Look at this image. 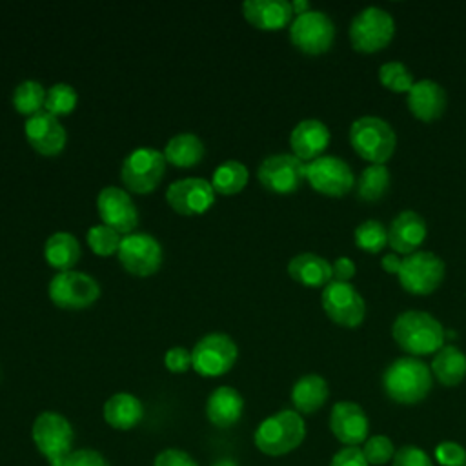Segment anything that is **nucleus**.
<instances>
[{
  "label": "nucleus",
  "mask_w": 466,
  "mask_h": 466,
  "mask_svg": "<svg viewBox=\"0 0 466 466\" xmlns=\"http://www.w3.org/2000/svg\"><path fill=\"white\" fill-rule=\"evenodd\" d=\"M431 384V370L415 357H400L393 360L382 375L386 395L399 404H417L424 400Z\"/></svg>",
  "instance_id": "1"
},
{
  "label": "nucleus",
  "mask_w": 466,
  "mask_h": 466,
  "mask_svg": "<svg viewBox=\"0 0 466 466\" xmlns=\"http://www.w3.org/2000/svg\"><path fill=\"white\" fill-rule=\"evenodd\" d=\"M393 340L410 355L437 353L444 346V328L430 313L410 309L400 313L391 326Z\"/></svg>",
  "instance_id": "2"
},
{
  "label": "nucleus",
  "mask_w": 466,
  "mask_h": 466,
  "mask_svg": "<svg viewBox=\"0 0 466 466\" xmlns=\"http://www.w3.org/2000/svg\"><path fill=\"white\" fill-rule=\"evenodd\" d=\"M304 437L306 424L302 415L295 410H280L258 424L253 441L264 455L280 457L299 448Z\"/></svg>",
  "instance_id": "3"
},
{
  "label": "nucleus",
  "mask_w": 466,
  "mask_h": 466,
  "mask_svg": "<svg viewBox=\"0 0 466 466\" xmlns=\"http://www.w3.org/2000/svg\"><path fill=\"white\" fill-rule=\"evenodd\" d=\"M31 439L49 466H64L67 455L73 451L75 431L62 413L42 411L33 420Z\"/></svg>",
  "instance_id": "4"
},
{
  "label": "nucleus",
  "mask_w": 466,
  "mask_h": 466,
  "mask_svg": "<svg viewBox=\"0 0 466 466\" xmlns=\"http://www.w3.org/2000/svg\"><path fill=\"white\" fill-rule=\"evenodd\" d=\"M350 142L357 155L371 164H386L397 147L393 127L375 115L357 118L350 127Z\"/></svg>",
  "instance_id": "5"
},
{
  "label": "nucleus",
  "mask_w": 466,
  "mask_h": 466,
  "mask_svg": "<svg viewBox=\"0 0 466 466\" xmlns=\"http://www.w3.org/2000/svg\"><path fill=\"white\" fill-rule=\"evenodd\" d=\"M395 35L393 16L380 7H366L359 11L350 24L351 46L360 53H375L384 49Z\"/></svg>",
  "instance_id": "6"
},
{
  "label": "nucleus",
  "mask_w": 466,
  "mask_h": 466,
  "mask_svg": "<svg viewBox=\"0 0 466 466\" xmlns=\"http://www.w3.org/2000/svg\"><path fill=\"white\" fill-rule=\"evenodd\" d=\"M237 355V344L229 335L206 333L191 350V368L202 377H218L233 368Z\"/></svg>",
  "instance_id": "7"
},
{
  "label": "nucleus",
  "mask_w": 466,
  "mask_h": 466,
  "mask_svg": "<svg viewBox=\"0 0 466 466\" xmlns=\"http://www.w3.org/2000/svg\"><path fill=\"white\" fill-rule=\"evenodd\" d=\"M446 266L441 257L431 251H415L400 262L399 282L413 295H430L444 280Z\"/></svg>",
  "instance_id": "8"
},
{
  "label": "nucleus",
  "mask_w": 466,
  "mask_h": 466,
  "mask_svg": "<svg viewBox=\"0 0 466 466\" xmlns=\"http://www.w3.org/2000/svg\"><path fill=\"white\" fill-rule=\"evenodd\" d=\"M166 169V157L158 149L138 147L131 151L120 169V178L124 186L135 193L153 191Z\"/></svg>",
  "instance_id": "9"
},
{
  "label": "nucleus",
  "mask_w": 466,
  "mask_h": 466,
  "mask_svg": "<svg viewBox=\"0 0 466 466\" xmlns=\"http://www.w3.org/2000/svg\"><path fill=\"white\" fill-rule=\"evenodd\" d=\"M49 299L64 309H82L91 306L98 295V282L84 271H60L47 286Z\"/></svg>",
  "instance_id": "10"
},
{
  "label": "nucleus",
  "mask_w": 466,
  "mask_h": 466,
  "mask_svg": "<svg viewBox=\"0 0 466 466\" xmlns=\"http://www.w3.org/2000/svg\"><path fill=\"white\" fill-rule=\"evenodd\" d=\"M289 38L297 49L308 55L326 53L335 38V25L322 11H308L293 18Z\"/></svg>",
  "instance_id": "11"
},
{
  "label": "nucleus",
  "mask_w": 466,
  "mask_h": 466,
  "mask_svg": "<svg viewBox=\"0 0 466 466\" xmlns=\"http://www.w3.org/2000/svg\"><path fill=\"white\" fill-rule=\"evenodd\" d=\"M326 315L339 326L357 328L366 315V302L350 282L331 280L320 295Z\"/></svg>",
  "instance_id": "12"
},
{
  "label": "nucleus",
  "mask_w": 466,
  "mask_h": 466,
  "mask_svg": "<svg viewBox=\"0 0 466 466\" xmlns=\"http://www.w3.org/2000/svg\"><path fill=\"white\" fill-rule=\"evenodd\" d=\"M306 180L315 191L328 197H342L355 184L351 167L333 155H322L306 162Z\"/></svg>",
  "instance_id": "13"
},
{
  "label": "nucleus",
  "mask_w": 466,
  "mask_h": 466,
  "mask_svg": "<svg viewBox=\"0 0 466 466\" xmlns=\"http://www.w3.org/2000/svg\"><path fill=\"white\" fill-rule=\"evenodd\" d=\"M260 184L273 193H293L306 180V162L293 153L269 155L258 166Z\"/></svg>",
  "instance_id": "14"
},
{
  "label": "nucleus",
  "mask_w": 466,
  "mask_h": 466,
  "mask_svg": "<svg viewBox=\"0 0 466 466\" xmlns=\"http://www.w3.org/2000/svg\"><path fill=\"white\" fill-rule=\"evenodd\" d=\"M120 264L133 275L147 277L162 264V248L147 233H129L122 238L116 251Z\"/></svg>",
  "instance_id": "15"
},
{
  "label": "nucleus",
  "mask_w": 466,
  "mask_h": 466,
  "mask_svg": "<svg viewBox=\"0 0 466 466\" xmlns=\"http://www.w3.org/2000/svg\"><path fill=\"white\" fill-rule=\"evenodd\" d=\"M166 200L175 211L182 215H198L213 204L215 189L206 178L187 177L169 184Z\"/></svg>",
  "instance_id": "16"
},
{
  "label": "nucleus",
  "mask_w": 466,
  "mask_h": 466,
  "mask_svg": "<svg viewBox=\"0 0 466 466\" xmlns=\"http://www.w3.org/2000/svg\"><path fill=\"white\" fill-rule=\"evenodd\" d=\"M96 209L104 224L118 233L133 231L138 222V213L131 197L127 195V191L116 186H107L100 189L96 197Z\"/></svg>",
  "instance_id": "17"
},
{
  "label": "nucleus",
  "mask_w": 466,
  "mask_h": 466,
  "mask_svg": "<svg viewBox=\"0 0 466 466\" xmlns=\"http://www.w3.org/2000/svg\"><path fill=\"white\" fill-rule=\"evenodd\" d=\"M329 430L346 446L362 444L370 431L368 415L357 402L340 400L331 408Z\"/></svg>",
  "instance_id": "18"
},
{
  "label": "nucleus",
  "mask_w": 466,
  "mask_h": 466,
  "mask_svg": "<svg viewBox=\"0 0 466 466\" xmlns=\"http://www.w3.org/2000/svg\"><path fill=\"white\" fill-rule=\"evenodd\" d=\"M25 138L42 155H56L66 146V129L55 115L42 109L25 120Z\"/></svg>",
  "instance_id": "19"
},
{
  "label": "nucleus",
  "mask_w": 466,
  "mask_h": 466,
  "mask_svg": "<svg viewBox=\"0 0 466 466\" xmlns=\"http://www.w3.org/2000/svg\"><path fill=\"white\" fill-rule=\"evenodd\" d=\"M428 233L426 220L417 211H400L388 228V244L402 255H411L424 242Z\"/></svg>",
  "instance_id": "20"
},
{
  "label": "nucleus",
  "mask_w": 466,
  "mask_h": 466,
  "mask_svg": "<svg viewBox=\"0 0 466 466\" xmlns=\"http://www.w3.org/2000/svg\"><path fill=\"white\" fill-rule=\"evenodd\" d=\"M328 144H329V129L324 122L317 118L300 120L289 135V146L293 149V155L302 162L304 160L311 162L322 157Z\"/></svg>",
  "instance_id": "21"
},
{
  "label": "nucleus",
  "mask_w": 466,
  "mask_h": 466,
  "mask_svg": "<svg viewBox=\"0 0 466 466\" xmlns=\"http://www.w3.org/2000/svg\"><path fill=\"white\" fill-rule=\"evenodd\" d=\"M408 109L422 122H433L442 116L446 109V91L433 80H419L408 93Z\"/></svg>",
  "instance_id": "22"
},
{
  "label": "nucleus",
  "mask_w": 466,
  "mask_h": 466,
  "mask_svg": "<svg viewBox=\"0 0 466 466\" xmlns=\"http://www.w3.org/2000/svg\"><path fill=\"white\" fill-rule=\"evenodd\" d=\"M242 13L249 24L264 31H275L289 24L293 16L291 4L286 0H246Z\"/></svg>",
  "instance_id": "23"
},
{
  "label": "nucleus",
  "mask_w": 466,
  "mask_h": 466,
  "mask_svg": "<svg viewBox=\"0 0 466 466\" xmlns=\"http://www.w3.org/2000/svg\"><path fill=\"white\" fill-rule=\"evenodd\" d=\"M244 410L242 395L231 386L215 388L206 400V417L217 428L233 426Z\"/></svg>",
  "instance_id": "24"
},
{
  "label": "nucleus",
  "mask_w": 466,
  "mask_h": 466,
  "mask_svg": "<svg viewBox=\"0 0 466 466\" xmlns=\"http://www.w3.org/2000/svg\"><path fill=\"white\" fill-rule=\"evenodd\" d=\"M104 413V420L120 431L131 430L135 428L144 415V406L140 402L138 397H135L133 393L127 391H120L111 395L102 408Z\"/></svg>",
  "instance_id": "25"
},
{
  "label": "nucleus",
  "mask_w": 466,
  "mask_h": 466,
  "mask_svg": "<svg viewBox=\"0 0 466 466\" xmlns=\"http://www.w3.org/2000/svg\"><path fill=\"white\" fill-rule=\"evenodd\" d=\"M288 273L293 280L308 288L328 286L333 280L331 264L315 253H300L295 255L288 262Z\"/></svg>",
  "instance_id": "26"
},
{
  "label": "nucleus",
  "mask_w": 466,
  "mask_h": 466,
  "mask_svg": "<svg viewBox=\"0 0 466 466\" xmlns=\"http://www.w3.org/2000/svg\"><path fill=\"white\" fill-rule=\"evenodd\" d=\"M328 382L317 373L302 375L291 388V402L295 406V411L304 415L315 413L319 408H322L328 400Z\"/></svg>",
  "instance_id": "27"
},
{
  "label": "nucleus",
  "mask_w": 466,
  "mask_h": 466,
  "mask_svg": "<svg viewBox=\"0 0 466 466\" xmlns=\"http://www.w3.org/2000/svg\"><path fill=\"white\" fill-rule=\"evenodd\" d=\"M431 375L444 386H457L466 377V355L457 346H442L431 362Z\"/></svg>",
  "instance_id": "28"
},
{
  "label": "nucleus",
  "mask_w": 466,
  "mask_h": 466,
  "mask_svg": "<svg viewBox=\"0 0 466 466\" xmlns=\"http://www.w3.org/2000/svg\"><path fill=\"white\" fill-rule=\"evenodd\" d=\"M44 255L49 266L60 271H69L80 258V244L75 235L67 231H56L46 240Z\"/></svg>",
  "instance_id": "29"
},
{
  "label": "nucleus",
  "mask_w": 466,
  "mask_h": 466,
  "mask_svg": "<svg viewBox=\"0 0 466 466\" xmlns=\"http://www.w3.org/2000/svg\"><path fill=\"white\" fill-rule=\"evenodd\" d=\"M162 153L166 157V162L178 167H189L202 160L204 144L193 133H178L167 140Z\"/></svg>",
  "instance_id": "30"
},
{
  "label": "nucleus",
  "mask_w": 466,
  "mask_h": 466,
  "mask_svg": "<svg viewBox=\"0 0 466 466\" xmlns=\"http://www.w3.org/2000/svg\"><path fill=\"white\" fill-rule=\"evenodd\" d=\"M390 187V171L384 164H370L357 180V195L366 202L382 198Z\"/></svg>",
  "instance_id": "31"
},
{
  "label": "nucleus",
  "mask_w": 466,
  "mask_h": 466,
  "mask_svg": "<svg viewBox=\"0 0 466 466\" xmlns=\"http://www.w3.org/2000/svg\"><path fill=\"white\" fill-rule=\"evenodd\" d=\"M248 167L238 160H226L222 162L211 178V186L215 191L222 195H233L244 189L248 184Z\"/></svg>",
  "instance_id": "32"
},
{
  "label": "nucleus",
  "mask_w": 466,
  "mask_h": 466,
  "mask_svg": "<svg viewBox=\"0 0 466 466\" xmlns=\"http://www.w3.org/2000/svg\"><path fill=\"white\" fill-rule=\"evenodd\" d=\"M46 102V89L36 80H24L13 91V104L22 115H35L42 111Z\"/></svg>",
  "instance_id": "33"
},
{
  "label": "nucleus",
  "mask_w": 466,
  "mask_h": 466,
  "mask_svg": "<svg viewBox=\"0 0 466 466\" xmlns=\"http://www.w3.org/2000/svg\"><path fill=\"white\" fill-rule=\"evenodd\" d=\"M355 244L368 253H379L388 244V229L379 220H364L355 229Z\"/></svg>",
  "instance_id": "34"
},
{
  "label": "nucleus",
  "mask_w": 466,
  "mask_h": 466,
  "mask_svg": "<svg viewBox=\"0 0 466 466\" xmlns=\"http://www.w3.org/2000/svg\"><path fill=\"white\" fill-rule=\"evenodd\" d=\"M380 84L393 93H410L415 80L411 71L402 62H386L379 67Z\"/></svg>",
  "instance_id": "35"
},
{
  "label": "nucleus",
  "mask_w": 466,
  "mask_h": 466,
  "mask_svg": "<svg viewBox=\"0 0 466 466\" xmlns=\"http://www.w3.org/2000/svg\"><path fill=\"white\" fill-rule=\"evenodd\" d=\"M78 100V95L75 91V87L71 84L66 82H58L55 86H51L46 91V102H44V109L49 111L51 115H66L69 111L75 109Z\"/></svg>",
  "instance_id": "36"
},
{
  "label": "nucleus",
  "mask_w": 466,
  "mask_h": 466,
  "mask_svg": "<svg viewBox=\"0 0 466 466\" xmlns=\"http://www.w3.org/2000/svg\"><path fill=\"white\" fill-rule=\"evenodd\" d=\"M120 242H122V237L118 231H115L113 228L106 226V224H98V226H93L89 228L87 231V244L89 248L96 253V255H111V253H116L118 248H120Z\"/></svg>",
  "instance_id": "37"
},
{
  "label": "nucleus",
  "mask_w": 466,
  "mask_h": 466,
  "mask_svg": "<svg viewBox=\"0 0 466 466\" xmlns=\"http://www.w3.org/2000/svg\"><path fill=\"white\" fill-rule=\"evenodd\" d=\"M362 453L368 461V464H386L390 461H393L395 455V446L391 442L390 437L386 435H373L370 439H366Z\"/></svg>",
  "instance_id": "38"
},
{
  "label": "nucleus",
  "mask_w": 466,
  "mask_h": 466,
  "mask_svg": "<svg viewBox=\"0 0 466 466\" xmlns=\"http://www.w3.org/2000/svg\"><path fill=\"white\" fill-rule=\"evenodd\" d=\"M435 459L442 466H466V450L453 441H444L435 448Z\"/></svg>",
  "instance_id": "39"
},
{
  "label": "nucleus",
  "mask_w": 466,
  "mask_h": 466,
  "mask_svg": "<svg viewBox=\"0 0 466 466\" xmlns=\"http://www.w3.org/2000/svg\"><path fill=\"white\" fill-rule=\"evenodd\" d=\"M393 466H433V462L426 451L413 444H406L395 451Z\"/></svg>",
  "instance_id": "40"
},
{
  "label": "nucleus",
  "mask_w": 466,
  "mask_h": 466,
  "mask_svg": "<svg viewBox=\"0 0 466 466\" xmlns=\"http://www.w3.org/2000/svg\"><path fill=\"white\" fill-rule=\"evenodd\" d=\"M64 466H111V464L100 451L91 448H80V450H73L67 455Z\"/></svg>",
  "instance_id": "41"
},
{
  "label": "nucleus",
  "mask_w": 466,
  "mask_h": 466,
  "mask_svg": "<svg viewBox=\"0 0 466 466\" xmlns=\"http://www.w3.org/2000/svg\"><path fill=\"white\" fill-rule=\"evenodd\" d=\"M153 466H198V464L187 451L178 448H167L155 457Z\"/></svg>",
  "instance_id": "42"
},
{
  "label": "nucleus",
  "mask_w": 466,
  "mask_h": 466,
  "mask_svg": "<svg viewBox=\"0 0 466 466\" xmlns=\"http://www.w3.org/2000/svg\"><path fill=\"white\" fill-rule=\"evenodd\" d=\"M164 364L173 373H184L191 368V351L184 346H173L164 355Z\"/></svg>",
  "instance_id": "43"
},
{
  "label": "nucleus",
  "mask_w": 466,
  "mask_h": 466,
  "mask_svg": "<svg viewBox=\"0 0 466 466\" xmlns=\"http://www.w3.org/2000/svg\"><path fill=\"white\" fill-rule=\"evenodd\" d=\"M329 466H370V464L360 448L346 446L331 457Z\"/></svg>",
  "instance_id": "44"
},
{
  "label": "nucleus",
  "mask_w": 466,
  "mask_h": 466,
  "mask_svg": "<svg viewBox=\"0 0 466 466\" xmlns=\"http://www.w3.org/2000/svg\"><path fill=\"white\" fill-rule=\"evenodd\" d=\"M355 271H357L355 262L350 257H339L331 264L333 280H337V282H350L355 277Z\"/></svg>",
  "instance_id": "45"
},
{
  "label": "nucleus",
  "mask_w": 466,
  "mask_h": 466,
  "mask_svg": "<svg viewBox=\"0 0 466 466\" xmlns=\"http://www.w3.org/2000/svg\"><path fill=\"white\" fill-rule=\"evenodd\" d=\"M400 262H402V258H399L395 253H388V255L382 257L380 266H382V269H384L386 273H399Z\"/></svg>",
  "instance_id": "46"
},
{
  "label": "nucleus",
  "mask_w": 466,
  "mask_h": 466,
  "mask_svg": "<svg viewBox=\"0 0 466 466\" xmlns=\"http://www.w3.org/2000/svg\"><path fill=\"white\" fill-rule=\"evenodd\" d=\"M291 9H293V15H304L309 11V4L306 0H295L291 2Z\"/></svg>",
  "instance_id": "47"
}]
</instances>
